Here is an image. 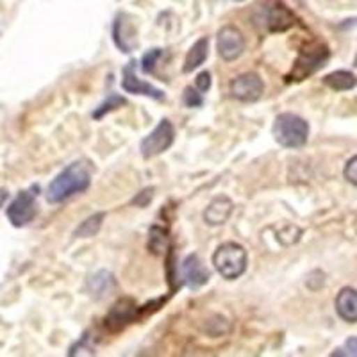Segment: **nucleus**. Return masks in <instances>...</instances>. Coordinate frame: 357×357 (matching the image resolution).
I'll return each mask as SVG.
<instances>
[{
    "label": "nucleus",
    "instance_id": "1",
    "mask_svg": "<svg viewBox=\"0 0 357 357\" xmlns=\"http://www.w3.org/2000/svg\"><path fill=\"white\" fill-rule=\"evenodd\" d=\"M91 184V174L84 162H72L54 178L47 190V200L50 204L65 202L70 197L84 193Z\"/></svg>",
    "mask_w": 357,
    "mask_h": 357
},
{
    "label": "nucleus",
    "instance_id": "2",
    "mask_svg": "<svg viewBox=\"0 0 357 357\" xmlns=\"http://www.w3.org/2000/svg\"><path fill=\"white\" fill-rule=\"evenodd\" d=\"M273 138L284 149H302L309 139V123L293 113H280L273 122Z\"/></svg>",
    "mask_w": 357,
    "mask_h": 357
},
{
    "label": "nucleus",
    "instance_id": "3",
    "mask_svg": "<svg viewBox=\"0 0 357 357\" xmlns=\"http://www.w3.org/2000/svg\"><path fill=\"white\" fill-rule=\"evenodd\" d=\"M247 250L243 245L236 243V241L222 243L213 254V264H215L216 272L227 280L240 279L247 270Z\"/></svg>",
    "mask_w": 357,
    "mask_h": 357
},
{
    "label": "nucleus",
    "instance_id": "4",
    "mask_svg": "<svg viewBox=\"0 0 357 357\" xmlns=\"http://www.w3.org/2000/svg\"><path fill=\"white\" fill-rule=\"evenodd\" d=\"M256 22L266 33H284L295 25V15L280 0H266L257 6Z\"/></svg>",
    "mask_w": 357,
    "mask_h": 357
},
{
    "label": "nucleus",
    "instance_id": "5",
    "mask_svg": "<svg viewBox=\"0 0 357 357\" xmlns=\"http://www.w3.org/2000/svg\"><path fill=\"white\" fill-rule=\"evenodd\" d=\"M36 197H38V186H33L31 190L20 191V193L13 199V202L9 204L8 209H6L13 227L22 229L33 222L34 216L38 215Z\"/></svg>",
    "mask_w": 357,
    "mask_h": 357
},
{
    "label": "nucleus",
    "instance_id": "6",
    "mask_svg": "<svg viewBox=\"0 0 357 357\" xmlns=\"http://www.w3.org/2000/svg\"><path fill=\"white\" fill-rule=\"evenodd\" d=\"M175 139V129L172 126L170 120H161L158 126L154 127L149 136L142 139V145H139V151L145 159H152L155 155L167 152L172 146Z\"/></svg>",
    "mask_w": 357,
    "mask_h": 357
},
{
    "label": "nucleus",
    "instance_id": "7",
    "mask_svg": "<svg viewBox=\"0 0 357 357\" xmlns=\"http://www.w3.org/2000/svg\"><path fill=\"white\" fill-rule=\"evenodd\" d=\"M327 59H329V50H327V47H321V45L302 50L296 63L293 65L291 73L288 75V81H302L307 75L320 70Z\"/></svg>",
    "mask_w": 357,
    "mask_h": 357
},
{
    "label": "nucleus",
    "instance_id": "8",
    "mask_svg": "<svg viewBox=\"0 0 357 357\" xmlns=\"http://www.w3.org/2000/svg\"><path fill=\"white\" fill-rule=\"evenodd\" d=\"M245 36L240 29L234 25H225L220 29L218 38H216V49L223 61H236L241 54L245 52Z\"/></svg>",
    "mask_w": 357,
    "mask_h": 357
},
{
    "label": "nucleus",
    "instance_id": "9",
    "mask_svg": "<svg viewBox=\"0 0 357 357\" xmlns=\"http://www.w3.org/2000/svg\"><path fill=\"white\" fill-rule=\"evenodd\" d=\"M232 98L240 102H257L264 91L263 79L254 72H247L232 79L229 86Z\"/></svg>",
    "mask_w": 357,
    "mask_h": 357
},
{
    "label": "nucleus",
    "instance_id": "10",
    "mask_svg": "<svg viewBox=\"0 0 357 357\" xmlns=\"http://www.w3.org/2000/svg\"><path fill=\"white\" fill-rule=\"evenodd\" d=\"M134 66L136 63L130 61L129 65H126L122 73V88L123 91L127 93H132V95H145V97H151L154 100H165V91L155 86H152L151 82H145L136 75L134 72Z\"/></svg>",
    "mask_w": 357,
    "mask_h": 357
},
{
    "label": "nucleus",
    "instance_id": "11",
    "mask_svg": "<svg viewBox=\"0 0 357 357\" xmlns=\"http://www.w3.org/2000/svg\"><path fill=\"white\" fill-rule=\"evenodd\" d=\"M183 275L184 280H186V284L193 289L207 284L209 279H211V273H209V270L204 266L202 259H200L197 254H190V256L184 259Z\"/></svg>",
    "mask_w": 357,
    "mask_h": 357
},
{
    "label": "nucleus",
    "instance_id": "12",
    "mask_svg": "<svg viewBox=\"0 0 357 357\" xmlns=\"http://www.w3.org/2000/svg\"><path fill=\"white\" fill-rule=\"evenodd\" d=\"M136 312H138V307H136L132 298H122V301H118L109 309L106 317V324L113 331L122 329V327H126L129 321H132L136 318Z\"/></svg>",
    "mask_w": 357,
    "mask_h": 357
},
{
    "label": "nucleus",
    "instance_id": "13",
    "mask_svg": "<svg viewBox=\"0 0 357 357\" xmlns=\"http://www.w3.org/2000/svg\"><path fill=\"white\" fill-rule=\"evenodd\" d=\"M232 200L229 197L222 195L216 197L209 202V206L206 207V211H204V220H206L207 225H211V227H218V225H223V223L227 222L229 216L232 213Z\"/></svg>",
    "mask_w": 357,
    "mask_h": 357
},
{
    "label": "nucleus",
    "instance_id": "14",
    "mask_svg": "<svg viewBox=\"0 0 357 357\" xmlns=\"http://www.w3.org/2000/svg\"><path fill=\"white\" fill-rule=\"evenodd\" d=\"M336 311L341 320L356 324L357 321V289L343 288L336 296Z\"/></svg>",
    "mask_w": 357,
    "mask_h": 357
},
{
    "label": "nucleus",
    "instance_id": "15",
    "mask_svg": "<svg viewBox=\"0 0 357 357\" xmlns=\"http://www.w3.org/2000/svg\"><path fill=\"white\" fill-rule=\"evenodd\" d=\"M209 56V40L207 38H200L193 43L190 50L186 54V59H184V73H191L193 70H197L199 66L204 65V61Z\"/></svg>",
    "mask_w": 357,
    "mask_h": 357
},
{
    "label": "nucleus",
    "instance_id": "16",
    "mask_svg": "<svg viewBox=\"0 0 357 357\" xmlns=\"http://www.w3.org/2000/svg\"><path fill=\"white\" fill-rule=\"evenodd\" d=\"M88 288L95 298H104V296L111 295V293L114 291V288H116V280H114V277L111 275L109 272L102 270V272L95 273V275L88 280Z\"/></svg>",
    "mask_w": 357,
    "mask_h": 357
},
{
    "label": "nucleus",
    "instance_id": "17",
    "mask_svg": "<svg viewBox=\"0 0 357 357\" xmlns=\"http://www.w3.org/2000/svg\"><path fill=\"white\" fill-rule=\"evenodd\" d=\"M324 84L334 91H349V89L356 88L357 77L349 70H336V72L325 75Z\"/></svg>",
    "mask_w": 357,
    "mask_h": 357
},
{
    "label": "nucleus",
    "instance_id": "18",
    "mask_svg": "<svg viewBox=\"0 0 357 357\" xmlns=\"http://www.w3.org/2000/svg\"><path fill=\"white\" fill-rule=\"evenodd\" d=\"M104 218H106V213H95V215H91L75 229V236L77 238H93V236H97Z\"/></svg>",
    "mask_w": 357,
    "mask_h": 357
},
{
    "label": "nucleus",
    "instance_id": "19",
    "mask_svg": "<svg viewBox=\"0 0 357 357\" xmlns=\"http://www.w3.org/2000/svg\"><path fill=\"white\" fill-rule=\"evenodd\" d=\"M168 248V232L165 231L159 225H154L149 232V250H152L154 254L161 256L165 254Z\"/></svg>",
    "mask_w": 357,
    "mask_h": 357
},
{
    "label": "nucleus",
    "instance_id": "20",
    "mask_svg": "<svg viewBox=\"0 0 357 357\" xmlns=\"http://www.w3.org/2000/svg\"><path fill=\"white\" fill-rule=\"evenodd\" d=\"M126 104H127V100L122 97V95L111 93L109 97H107L106 100L102 102L100 106H98L97 109L93 111V118H95V120H100V118H104L106 114L113 113V111H116L118 107L126 106Z\"/></svg>",
    "mask_w": 357,
    "mask_h": 357
},
{
    "label": "nucleus",
    "instance_id": "21",
    "mask_svg": "<svg viewBox=\"0 0 357 357\" xmlns=\"http://www.w3.org/2000/svg\"><path fill=\"white\" fill-rule=\"evenodd\" d=\"M183 100L188 107H200L204 104L202 91H199L197 88H191V86H188V88L184 89Z\"/></svg>",
    "mask_w": 357,
    "mask_h": 357
},
{
    "label": "nucleus",
    "instance_id": "22",
    "mask_svg": "<svg viewBox=\"0 0 357 357\" xmlns=\"http://www.w3.org/2000/svg\"><path fill=\"white\" fill-rule=\"evenodd\" d=\"M162 56L161 49H152L151 52H146L142 59V70L145 73H152L155 70V65H158L159 57Z\"/></svg>",
    "mask_w": 357,
    "mask_h": 357
},
{
    "label": "nucleus",
    "instance_id": "23",
    "mask_svg": "<svg viewBox=\"0 0 357 357\" xmlns=\"http://www.w3.org/2000/svg\"><path fill=\"white\" fill-rule=\"evenodd\" d=\"M88 341H89V334H84V336L81 337V341H77L75 345L70 349L68 356L73 357V356H77V354H82V350H88L89 356H93L95 350H93V345H88Z\"/></svg>",
    "mask_w": 357,
    "mask_h": 357
},
{
    "label": "nucleus",
    "instance_id": "24",
    "mask_svg": "<svg viewBox=\"0 0 357 357\" xmlns=\"http://www.w3.org/2000/svg\"><path fill=\"white\" fill-rule=\"evenodd\" d=\"M343 175H345V178L350 184L357 186V155H354V158H350L349 161H347Z\"/></svg>",
    "mask_w": 357,
    "mask_h": 357
},
{
    "label": "nucleus",
    "instance_id": "25",
    "mask_svg": "<svg viewBox=\"0 0 357 357\" xmlns=\"http://www.w3.org/2000/svg\"><path fill=\"white\" fill-rule=\"evenodd\" d=\"M195 86L199 91H202V93H207L209 91V88H211V73L207 72V70H204V72H200L199 75H197L195 79Z\"/></svg>",
    "mask_w": 357,
    "mask_h": 357
},
{
    "label": "nucleus",
    "instance_id": "26",
    "mask_svg": "<svg viewBox=\"0 0 357 357\" xmlns=\"http://www.w3.org/2000/svg\"><path fill=\"white\" fill-rule=\"evenodd\" d=\"M347 349H349L350 356H357V337H350L347 341Z\"/></svg>",
    "mask_w": 357,
    "mask_h": 357
},
{
    "label": "nucleus",
    "instance_id": "27",
    "mask_svg": "<svg viewBox=\"0 0 357 357\" xmlns=\"http://www.w3.org/2000/svg\"><path fill=\"white\" fill-rule=\"evenodd\" d=\"M152 191H154L152 188L151 190H145L143 191V197H145V199H152ZM134 204H138V206H145V202H142L139 199H134Z\"/></svg>",
    "mask_w": 357,
    "mask_h": 357
},
{
    "label": "nucleus",
    "instance_id": "28",
    "mask_svg": "<svg viewBox=\"0 0 357 357\" xmlns=\"http://www.w3.org/2000/svg\"><path fill=\"white\" fill-rule=\"evenodd\" d=\"M8 197H9V191L0 190V207L4 206V202H6V200H8Z\"/></svg>",
    "mask_w": 357,
    "mask_h": 357
},
{
    "label": "nucleus",
    "instance_id": "29",
    "mask_svg": "<svg viewBox=\"0 0 357 357\" xmlns=\"http://www.w3.org/2000/svg\"><path fill=\"white\" fill-rule=\"evenodd\" d=\"M356 66H357V57H356Z\"/></svg>",
    "mask_w": 357,
    "mask_h": 357
},
{
    "label": "nucleus",
    "instance_id": "30",
    "mask_svg": "<svg viewBox=\"0 0 357 357\" xmlns=\"http://www.w3.org/2000/svg\"><path fill=\"white\" fill-rule=\"evenodd\" d=\"M236 2H241V0H236Z\"/></svg>",
    "mask_w": 357,
    "mask_h": 357
}]
</instances>
